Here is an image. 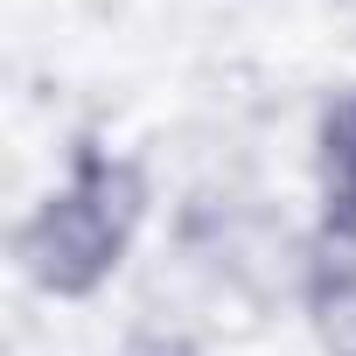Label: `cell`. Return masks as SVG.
Wrapping results in <instances>:
<instances>
[{
	"mask_svg": "<svg viewBox=\"0 0 356 356\" xmlns=\"http://www.w3.org/2000/svg\"><path fill=\"white\" fill-rule=\"evenodd\" d=\"M321 356H356V286H307L300 293Z\"/></svg>",
	"mask_w": 356,
	"mask_h": 356,
	"instance_id": "cell-5",
	"label": "cell"
},
{
	"mask_svg": "<svg viewBox=\"0 0 356 356\" xmlns=\"http://www.w3.org/2000/svg\"><path fill=\"white\" fill-rule=\"evenodd\" d=\"M15 266H22V280L35 286V293H49V300H91V293H105L112 286V273L126 266V231L98 210V203H84L70 182L63 189H49L22 224H15Z\"/></svg>",
	"mask_w": 356,
	"mask_h": 356,
	"instance_id": "cell-1",
	"label": "cell"
},
{
	"mask_svg": "<svg viewBox=\"0 0 356 356\" xmlns=\"http://www.w3.org/2000/svg\"><path fill=\"white\" fill-rule=\"evenodd\" d=\"M70 189H77L84 203H98L126 238H133V231L147 224V210H154L147 161H133V154L105 147L98 133H77V140H70Z\"/></svg>",
	"mask_w": 356,
	"mask_h": 356,
	"instance_id": "cell-2",
	"label": "cell"
},
{
	"mask_svg": "<svg viewBox=\"0 0 356 356\" xmlns=\"http://www.w3.org/2000/svg\"><path fill=\"white\" fill-rule=\"evenodd\" d=\"M307 286H356V217H314V231L300 238V293Z\"/></svg>",
	"mask_w": 356,
	"mask_h": 356,
	"instance_id": "cell-4",
	"label": "cell"
},
{
	"mask_svg": "<svg viewBox=\"0 0 356 356\" xmlns=\"http://www.w3.org/2000/svg\"><path fill=\"white\" fill-rule=\"evenodd\" d=\"M119 356H203V342L189 335V328H168V321H140L126 342H119Z\"/></svg>",
	"mask_w": 356,
	"mask_h": 356,
	"instance_id": "cell-6",
	"label": "cell"
},
{
	"mask_svg": "<svg viewBox=\"0 0 356 356\" xmlns=\"http://www.w3.org/2000/svg\"><path fill=\"white\" fill-rule=\"evenodd\" d=\"M314 182H321V210L356 217V84H342L314 112Z\"/></svg>",
	"mask_w": 356,
	"mask_h": 356,
	"instance_id": "cell-3",
	"label": "cell"
}]
</instances>
